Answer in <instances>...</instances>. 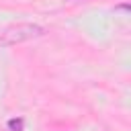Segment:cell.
Masks as SVG:
<instances>
[{
  "label": "cell",
  "instance_id": "2",
  "mask_svg": "<svg viewBox=\"0 0 131 131\" xmlns=\"http://www.w3.org/2000/svg\"><path fill=\"white\" fill-rule=\"evenodd\" d=\"M8 127H10V131H23V119H10Z\"/></svg>",
  "mask_w": 131,
  "mask_h": 131
},
{
  "label": "cell",
  "instance_id": "1",
  "mask_svg": "<svg viewBox=\"0 0 131 131\" xmlns=\"http://www.w3.org/2000/svg\"><path fill=\"white\" fill-rule=\"evenodd\" d=\"M43 27L39 25H33V23H20L16 27H10L6 29L2 35H0V45H14V43H20V41H27V39H33V37H39L43 35Z\"/></svg>",
  "mask_w": 131,
  "mask_h": 131
}]
</instances>
